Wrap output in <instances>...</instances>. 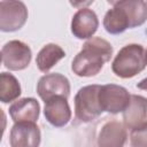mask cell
Masks as SVG:
<instances>
[{"mask_svg": "<svg viewBox=\"0 0 147 147\" xmlns=\"http://www.w3.org/2000/svg\"><path fill=\"white\" fill-rule=\"evenodd\" d=\"M113 55V46L109 41L100 37L87 39L82 51L74 57L71 70L79 77H93L98 75L103 64L110 61Z\"/></svg>", "mask_w": 147, "mask_h": 147, "instance_id": "obj_1", "label": "cell"}, {"mask_svg": "<svg viewBox=\"0 0 147 147\" xmlns=\"http://www.w3.org/2000/svg\"><path fill=\"white\" fill-rule=\"evenodd\" d=\"M147 65L145 48L139 44H129L122 47L111 62L113 72L119 78H132Z\"/></svg>", "mask_w": 147, "mask_h": 147, "instance_id": "obj_2", "label": "cell"}, {"mask_svg": "<svg viewBox=\"0 0 147 147\" xmlns=\"http://www.w3.org/2000/svg\"><path fill=\"white\" fill-rule=\"evenodd\" d=\"M100 85H86L78 90L75 95V116L83 123L92 122L102 114L99 102Z\"/></svg>", "mask_w": 147, "mask_h": 147, "instance_id": "obj_3", "label": "cell"}, {"mask_svg": "<svg viewBox=\"0 0 147 147\" xmlns=\"http://www.w3.org/2000/svg\"><path fill=\"white\" fill-rule=\"evenodd\" d=\"M28 8L21 0H1L0 2V30L15 32L23 28L28 20Z\"/></svg>", "mask_w": 147, "mask_h": 147, "instance_id": "obj_4", "label": "cell"}, {"mask_svg": "<svg viewBox=\"0 0 147 147\" xmlns=\"http://www.w3.org/2000/svg\"><path fill=\"white\" fill-rule=\"evenodd\" d=\"M2 64L13 71L24 70L29 67L32 52L31 48L21 40H10L6 42L1 48Z\"/></svg>", "mask_w": 147, "mask_h": 147, "instance_id": "obj_5", "label": "cell"}, {"mask_svg": "<svg viewBox=\"0 0 147 147\" xmlns=\"http://www.w3.org/2000/svg\"><path fill=\"white\" fill-rule=\"evenodd\" d=\"M130 98L129 91L116 84L102 85L99 91V102L102 110L114 115L124 111L130 102Z\"/></svg>", "mask_w": 147, "mask_h": 147, "instance_id": "obj_6", "label": "cell"}, {"mask_svg": "<svg viewBox=\"0 0 147 147\" xmlns=\"http://www.w3.org/2000/svg\"><path fill=\"white\" fill-rule=\"evenodd\" d=\"M37 93L39 98L44 101L55 95H62L64 98H69L70 82L64 75L57 72L46 74L42 77H40L37 83Z\"/></svg>", "mask_w": 147, "mask_h": 147, "instance_id": "obj_7", "label": "cell"}, {"mask_svg": "<svg viewBox=\"0 0 147 147\" xmlns=\"http://www.w3.org/2000/svg\"><path fill=\"white\" fill-rule=\"evenodd\" d=\"M41 133L36 122H15L10 129L9 144L11 147H37Z\"/></svg>", "mask_w": 147, "mask_h": 147, "instance_id": "obj_8", "label": "cell"}, {"mask_svg": "<svg viewBox=\"0 0 147 147\" xmlns=\"http://www.w3.org/2000/svg\"><path fill=\"white\" fill-rule=\"evenodd\" d=\"M67 99L62 95H55L45 101L44 115L51 125L62 127L70 122L71 109Z\"/></svg>", "mask_w": 147, "mask_h": 147, "instance_id": "obj_9", "label": "cell"}, {"mask_svg": "<svg viewBox=\"0 0 147 147\" xmlns=\"http://www.w3.org/2000/svg\"><path fill=\"white\" fill-rule=\"evenodd\" d=\"M71 32L78 39H90L99 28V20L92 9H78L71 20Z\"/></svg>", "mask_w": 147, "mask_h": 147, "instance_id": "obj_10", "label": "cell"}, {"mask_svg": "<svg viewBox=\"0 0 147 147\" xmlns=\"http://www.w3.org/2000/svg\"><path fill=\"white\" fill-rule=\"evenodd\" d=\"M123 123L130 130L147 126V98L131 94L130 102L123 111Z\"/></svg>", "mask_w": 147, "mask_h": 147, "instance_id": "obj_11", "label": "cell"}, {"mask_svg": "<svg viewBox=\"0 0 147 147\" xmlns=\"http://www.w3.org/2000/svg\"><path fill=\"white\" fill-rule=\"evenodd\" d=\"M127 139V127L124 123L111 119L106 122L98 136V145L101 147H122Z\"/></svg>", "mask_w": 147, "mask_h": 147, "instance_id": "obj_12", "label": "cell"}, {"mask_svg": "<svg viewBox=\"0 0 147 147\" xmlns=\"http://www.w3.org/2000/svg\"><path fill=\"white\" fill-rule=\"evenodd\" d=\"M40 114L39 102L34 98H22L9 107L10 118L15 122H37Z\"/></svg>", "mask_w": 147, "mask_h": 147, "instance_id": "obj_13", "label": "cell"}, {"mask_svg": "<svg viewBox=\"0 0 147 147\" xmlns=\"http://www.w3.org/2000/svg\"><path fill=\"white\" fill-rule=\"evenodd\" d=\"M115 6L126 15L130 29L140 26L147 21V2L145 0H121Z\"/></svg>", "mask_w": 147, "mask_h": 147, "instance_id": "obj_14", "label": "cell"}, {"mask_svg": "<svg viewBox=\"0 0 147 147\" xmlns=\"http://www.w3.org/2000/svg\"><path fill=\"white\" fill-rule=\"evenodd\" d=\"M65 56V52L56 44H46L37 54L36 64L41 72L49 71L60 60Z\"/></svg>", "mask_w": 147, "mask_h": 147, "instance_id": "obj_15", "label": "cell"}, {"mask_svg": "<svg viewBox=\"0 0 147 147\" xmlns=\"http://www.w3.org/2000/svg\"><path fill=\"white\" fill-rule=\"evenodd\" d=\"M103 28L110 34H119L123 33L126 29H130L126 15L117 6H114L105 14Z\"/></svg>", "mask_w": 147, "mask_h": 147, "instance_id": "obj_16", "label": "cell"}, {"mask_svg": "<svg viewBox=\"0 0 147 147\" xmlns=\"http://www.w3.org/2000/svg\"><path fill=\"white\" fill-rule=\"evenodd\" d=\"M22 90L18 79L9 74L1 72L0 74V101L2 103H9L18 99Z\"/></svg>", "mask_w": 147, "mask_h": 147, "instance_id": "obj_17", "label": "cell"}, {"mask_svg": "<svg viewBox=\"0 0 147 147\" xmlns=\"http://www.w3.org/2000/svg\"><path fill=\"white\" fill-rule=\"evenodd\" d=\"M130 144L133 147L147 146V126L130 130Z\"/></svg>", "mask_w": 147, "mask_h": 147, "instance_id": "obj_18", "label": "cell"}, {"mask_svg": "<svg viewBox=\"0 0 147 147\" xmlns=\"http://www.w3.org/2000/svg\"><path fill=\"white\" fill-rule=\"evenodd\" d=\"M69 2H70V5L72 7L80 9V8L88 7L90 5H92L94 2V0H69Z\"/></svg>", "mask_w": 147, "mask_h": 147, "instance_id": "obj_19", "label": "cell"}, {"mask_svg": "<svg viewBox=\"0 0 147 147\" xmlns=\"http://www.w3.org/2000/svg\"><path fill=\"white\" fill-rule=\"evenodd\" d=\"M137 87L140 88V90H144V91H147V77L141 79L138 84H137Z\"/></svg>", "mask_w": 147, "mask_h": 147, "instance_id": "obj_20", "label": "cell"}, {"mask_svg": "<svg viewBox=\"0 0 147 147\" xmlns=\"http://www.w3.org/2000/svg\"><path fill=\"white\" fill-rule=\"evenodd\" d=\"M121 0H107V2L109 3V5H113V6H115L117 2H119Z\"/></svg>", "mask_w": 147, "mask_h": 147, "instance_id": "obj_21", "label": "cell"}, {"mask_svg": "<svg viewBox=\"0 0 147 147\" xmlns=\"http://www.w3.org/2000/svg\"><path fill=\"white\" fill-rule=\"evenodd\" d=\"M146 57H147V51H146Z\"/></svg>", "mask_w": 147, "mask_h": 147, "instance_id": "obj_22", "label": "cell"}, {"mask_svg": "<svg viewBox=\"0 0 147 147\" xmlns=\"http://www.w3.org/2000/svg\"><path fill=\"white\" fill-rule=\"evenodd\" d=\"M146 2H147V0H146Z\"/></svg>", "mask_w": 147, "mask_h": 147, "instance_id": "obj_23", "label": "cell"}]
</instances>
